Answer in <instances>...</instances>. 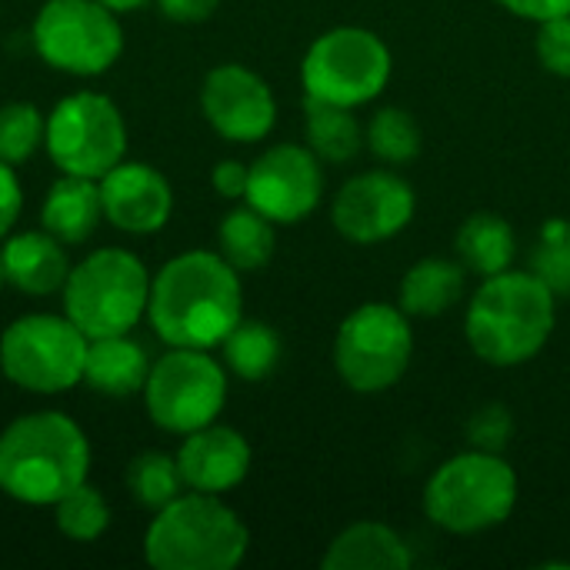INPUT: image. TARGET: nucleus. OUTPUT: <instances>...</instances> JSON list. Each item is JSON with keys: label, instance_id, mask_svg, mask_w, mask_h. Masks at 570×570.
Masks as SVG:
<instances>
[{"label": "nucleus", "instance_id": "f03ea898", "mask_svg": "<svg viewBox=\"0 0 570 570\" xmlns=\"http://www.w3.org/2000/svg\"><path fill=\"white\" fill-rule=\"evenodd\" d=\"M554 294L531 271H501L484 277L468 304L464 334L471 351L491 367L531 361L554 331Z\"/></svg>", "mask_w": 570, "mask_h": 570}, {"label": "nucleus", "instance_id": "f8f14e48", "mask_svg": "<svg viewBox=\"0 0 570 570\" xmlns=\"http://www.w3.org/2000/svg\"><path fill=\"white\" fill-rule=\"evenodd\" d=\"M43 144L50 150V160L63 174L100 180L110 167L124 160L127 130L120 110L107 97L73 94L53 107Z\"/></svg>", "mask_w": 570, "mask_h": 570}, {"label": "nucleus", "instance_id": "9d476101", "mask_svg": "<svg viewBox=\"0 0 570 570\" xmlns=\"http://www.w3.org/2000/svg\"><path fill=\"white\" fill-rule=\"evenodd\" d=\"M147 414L157 428L174 434H190L217 421L227 401L224 367L197 347H174L157 364H150Z\"/></svg>", "mask_w": 570, "mask_h": 570}, {"label": "nucleus", "instance_id": "f3484780", "mask_svg": "<svg viewBox=\"0 0 570 570\" xmlns=\"http://www.w3.org/2000/svg\"><path fill=\"white\" fill-rule=\"evenodd\" d=\"M177 468L184 484L200 494H224L237 488L250 471V444L234 428L207 424L184 434L177 451Z\"/></svg>", "mask_w": 570, "mask_h": 570}, {"label": "nucleus", "instance_id": "ea45409f", "mask_svg": "<svg viewBox=\"0 0 570 570\" xmlns=\"http://www.w3.org/2000/svg\"><path fill=\"white\" fill-rule=\"evenodd\" d=\"M568 244H570V220H568Z\"/></svg>", "mask_w": 570, "mask_h": 570}, {"label": "nucleus", "instance_id": "7c9ffc66", "mask_svg": "<svg viewBox=\"0 0 570 570\" xmlns=\"http://www.w3.org/2000/svg\"><path fill=\"white\" fill-rule=\"evenodd\" d=\"M531 274H538L554 297L570 294V244L564 220H551L544 240L531 250Z\"/></svg>", "mask_w": 570, "mask_h": 570}, {"label": "nucleus", "instance_id": "bb28decb", "mask_svg": "<svg viewBox=\"0 0 570 570\" xmlns=\"http://www.w3.org/2000/svg\"><path fill=\"white\" fill-rule=\"evenodd\" d=\"M127 488H130V494L144 508L160 511L170 501H177L180 498V488H187V484H184V474L177 468V458L147 451V454H140V458L130 461V468H127Z\"/></svg>", "mask_w": 570, "mask_h": 570}, {"label": "nucleus", "instance_id": "39448f33", "mask_svg": "<svg viewBox=\"0 0 570 570\" xmlns=\"http://www.w3.org/2000/svg\"><path fill=\"white\" fill-rule=\"evenodd\" d=\"M518 474L494 451H468L444 461L424 488V514L451 534H478L511 518Z\"/></svg>", "mask_w": 570, "mask_h": 570}, {"label": "nucleus", "instance_id": "e433bc0d", "mask_svg": "<svg viewBox=\"0 0 570 570\" xmlns=\"http://www.w3.org/2000/svg\"><path fill=\"white\" fill-rule=\"evenodd\" d=\"M217 7H220V0H160V10L170 20H180V23L207 20Z\"/></svg>", "mask_w": 570, "mask_h": 570}, {"label": "nucleus", "instance_id": "dca6fc26", "mask_svg": "<svg viewBox=\"0 0 570 570\" xmlns=\"http://www.w3.org/2000/svg\"><path fill=\"white\" fill-rule=\"evenodd\" d=\"M104 217L130 234H154L167 224L174 194L160 170L147 164H117L100 177Z\"/></svg>", "mask_w": 570, "mask_h": 570}, {"label": "nucleus", "instance_id": "2f4dec72", "mask_svg": "<svg viewBox=\"0 0 570 570\" xmlns=\"http://www.w3.org/2000/svg\"><path fill=\"white\" fill-rule=\"evenodd\" d=\"M534 50H538V60L544 70H551L558 77H570V13L541 20Z\"/></svg>", "mask_w": 570, "mask_h": 570}, {"label": "nucleus", "instance_id": "4468645a", "mask_svg": "<svg viewBox=\"0 0 570 570\" xmlns=\"http://www.w3.org/2000/svg\"><path fill=\"white\" fill-rule=\"evenodd\" d=\"M414 187L391 170H367L351 177L331 207V220L351 244H381L401 234L414 217Z\"/></svg>", "mask_w": 570, "mask_h": 570}, {"label": "nucleus", "instance_id": "c9c22d12", "mask_svg": "<svg viewBox=\"0 0 570 570\" xmlns=\"http://www.w3.org/2000/svg\"><path fill=\"white\" fill-rule=\"evenodd\" d=\"M501 7H508L511 13L518 17H528V20H551V17H564L570 13V0H498Z\"/></svg>", "mask_w": 570, "mask_h": 570}, {"label": "nucleus", "instance_id": "4be33fe9", "mask_svg": "<svg viewBox=\"0 0 570 570\" xmlns=\"http://www.w3.org/2000/svg\"><path fill=\"white\" fill-rule=\"evenodd\" d=\"M461 294H464V264L444 257H424L404 274L397 304L407 317H438L451 311L461 301Z\"/></svg>", "mask_w": 570, "mask_h": 570}, {"label": "nucleus", "instance_id": "5701e85b", "mask_svg": "<svg viewBox=\"0 0 570 570\" xmlns=\"http://www.w3.org/2000/svg\"><path fill=\"white\" fill-rule=\"evenodd\" d=\"M514 230L501 214H474L461 224L458 237H454V250L461 257V264L481 277H494L501 271L511 267L514 261Z\"/></svg>", "mask_w": 570, "mask_h": 570}, {"label": "nucleus", "instance_id": "4c0bfd02", "mask_svg": "<svg viewBox=\"0 0 570 570\" xmlns=\"http://www.w3.org/2000/svg\"><path fill=\"white\" fill-rule=\"evenodd\" d=\"M104 7H110V10H134V7H140V3H147V0H100Z\"/></svg>", "mask_w": 570, "mask_h": 570}, {"label": "nucleus", "instance_id": "f704fd0d", "mask_svg": "<svg viewBox=\"0 0 570 570\" xmlns=\"http://www.w3.org/2000/svg\"><path fill=\"white\" fill-rule=\"evenodd\" d=\"M247 174H250V167H244L240 160H220L217 167H214V190L220 194V197H227V200H237V197H244L247 194Z\"/></svg>", "mask_w": 570, "mask_h": 570}, {"label": "nucleus", "instance_id": "cd10ccee", "mask_svg": "<svg viewBox=\"0 0 570 570\" xmlns=\"http://www.w3.org/2000/svg\"><path fill=\"white\" fill-rule=\"evenodd\" d=\"M367 144L384 164H407L421 154V127L401 107H384L367 124Z\"/></svg>", "mask_w": 570, "mask_h": 570}, {"label": "nucleus", "instance_id": "58836bf2", "mask_svg": "<svg viewBox=\"0 0 570 570\" xmlns=\"http://www.w3.org/2000/svg\"><path fill=\"white\" fill-rule=\"evenodd\" d=\"M0 284H3V267H0Z\"/></svg>", "mask_w": 570, "mask_h": 570}, {"label": "nucleus", "instance_id": "393cba45", "mask_svg": "<svg viewBox=\"0 0 570 570\" xmlns=\"http://www.w3.org/2000/svg\"><path fill=\"white\" fill-rule=\"evenodd\" d=\"M217 240H220V257L234 271H261L274 257V244H277L274 220H267L250 204L240 210H230L220 220Z\"/></svg>", "mask_w": 570, "mask_h": 570}, {"label": "nucleus", "instance_id": "c756f323", "mask_svg": "<svg viewBox=\"0 0 570 570\" xmlns=\"http://www.w3.org/2000/svg\"><path fill=\"white\" fill-rule=\"evenodd\" d=\"M47 137V120L33 104H7L0 107V160L20 164L27 160Z\"/></svg>", "mask_w": 570, "mask_h": 570}, {"label": "nucleus", "instance_id": "ddd939ff", "mask_svg": "<svg viewBox=\"0 0 570 570\" xmlns=\"http://www.w3.org/2000/svg\"><path fill=\"white\" fill-rule=\"evenodd\" d=\"M324 194L317 154L301 144H277L264 150L247 174V204L274 224L304 220Z\"/></svg>", "mask_w": 570, "mask_h": 570}, {"label": "nucleus", "instance_id": "f257e3e1", "mask_svg": "<svg viewBox=\"0 0 570 570\" xmlns=\"http://www.w3.org/2000/svg\"><path fill=\"white\" fill-rule=\"evenodd\" d=\"M237 271L210 250H190L164 264L150 284L147 314L170 347L210 351L240 324Z\"/></svg>", "mask_w": 570, "mask_h": 570}, {"label": "nucleus", "instance_id": "a878e982", "mask_svg": "<svg viewBox=\"0 0 570 570\" xmlns=\"http://www.w3.org/2000/svg\"><path fill=\"white\" fill-rule=\"evenodd\" d=\"M224 361L244 381H264L281 361V337L271 324L244 321L224 337Z\"/></svg>", "mask_w": 570, "mask_h": 570}, {"label": "nucleus", "instance_id": "423d86ee", "mask_svg": "<svg viewBox=\"0 0 570 570\" xmlns=\"http://www.w3.org/2000/svg\"><path fill=\"white\" fill-rule=\"evenodd\" d=\"M150 301L147 267L120 247L90 254L63 284V311L87 341L127 334Z\"/></svg>", "mask_w": 570, "mask_h": 570}, {"label": "nucleus", "instance_id": "6e6552de", "mask_svg": "<svg viewBox=\"0 0 570 570\" xmlns=\"http://www.w3.org/2000/svg\"><path fill=\"white\" fill-rule=\"evenodd\" d=\"M411 354L414 334L407 314L377 301L347 314L334 341L337 374L357 394H381L394 387L411 367Z\"/></svg>", "mask_w": 570, "mask_h": 570}, {"label": "nucleus", "instance_id": "2eb2a0df", "mask_svg": "<svg viewBox=\"0 0 570 570\" xmlns=\"http://www.w3.org/2000/svg\"><path fill=\"white\" fill-rule=\"evenodd\" d=\"M200 107L210 127L227 140H261L277 120V104L271 87L240 63H220L207 73L200 90Z\"/></svg>", "mask_w": 570, "mask_h": 570}, {"label": "nucleus", "instance_id": "c85d7f7f", "mask_svg": "<svg viewBox=\"0 0 570 570\" xmlns=\"http://www.w3.org/2000/svg\"><path fill=\"white\" fill-rule=\"evenodd\" d=\"M107 524H110V511L104 498L87 484L73 488L57 501V528L73 541H97L107 531Z\"/></svg>", "mask_w": 570, "mask_h": 570}, {"label": "nucleus", "instance_id": "0eeeda50", "mask_svg": "<svg viewBox=\"0 0 570 570\" xmlns=\"http://www.w3.org/2000/svg\"><path fill=\"white\" fill-rule=\"evenodd\" d=\"M391 67V50L374 30L334 27L321 33L304 53L301 80L307 97L341 107H361L387 87Z\"/></svg>", "mask_w": 570, "mask_h": 570}, {"label": "nucleus", "instance_id": "20e7f679", "mask_svg": "<svg viewBox=\"0 0 570 570\" xmlns=\"http://www.w3.org/2000/svg\"><path fill=\"white\" fill-rule=\"evenodd\" d=\"M244 521L217 494H180L157 511L144 538L147 564L157 570H230L247 554Z\"/></svg>", "mask_w": 570, "mask_h": 570}, {"label": "nucleus", "instance_id": "412c9836", "mask_svg": "<svg viewBox=\"0 0 570 570\" xmlns=\"http://www.w3.org/2000/svg\"><path fill=\"white\" fill-rule=\"evenodd\" d=\"M150 374V361L137 341L127 334L114 337H94L87 341V357H83V381L110 397H127L134 391H144Z\"/></svg>", "mask_w": 570, "mask_h": 570}, {"label": "nucleus", "instance_id": "7ed1b4c3", "mask_svg": "<svg viewBox=\"0 0 570 570\" xmlns=\"http://www.w3.org/2000/svg\"><path fill=\"white\" fill-rule=\"evenodd\" d=\"M90 448L63 414H30L0 434V491L23 504H57L87 481Z\"/></svg>", "mask_w": 570, "mask_h": 570}, {"label": "nucleus", "instance_id": "b1692460", "mask_svg": "<svg viewBox=\"0 0 570 570\" xmlns=\"http://www.w3.org/2000/svg\"><path fill=\"white\" fill-rule=\"evenodd\" d=\"M304 114H307V144L321 160L347 164L351 157H357V150L364 144V130L354 117V107L307 97Z\"/></svg>", "mask_w": 570, "mask_h": 570}, {"label": "nucleus", "instance_id": "aec40b11", "mask_svg": "<svg viewBox=\"0 0 570 570\" xmlns=\"http://www.w3.org/2000/svg\"><path fill=\"white\" fill-rule=\"evenodd\" d=\"M104 214V200H100V180L94 177H77V174H63L43 197V230L53 234L63 244H80L87 240Z\"/></svg>", "mask_w": 570, "mask_h": 570}, {"label": "nucleus", "instance_id": "a211bd4d", "mask_svg": "<svg viewBox=\"0 0 570 570\" xmlns=\"http://www.w3.org/2000/svg\"><path fill=\"white\" fill-rule=\"evenodd\" d=\"M414 554L404 538L381 521H357L334 538L321 568L327 570H404Z\"/></svg>", "mask_w": 570, "mask_h": 570}, {"label": "nucleus", "instance_id": "1a4fd4ad", "mask_svg": "<svg viewBox=\"0 0 570 570\" xmlns=\"http://www.w3.org/2000/svg\"><path fill=\"white\" fill-rule=\"evenodd\" d=\"M87 337L70 317L30 314L13 321L0 337L3 374L33 394H60L83 381Z\"/></svg>", "mask_w": 570, "mask_h": 570}, {"label": "nucleus", "instance_id": "9b49d317", "mask_svg": "<svg viewBox=\"0 0 570 570\" xmlns=\"http://www.w3.org/2000/svg\"><path fill=\"white\" fill-rule=\"evenodd\" d=\"M37 53L67 73H104L124 50V33L100 0H47L33 20Z\"/></svg>", "mask_w": 570, "mask_h": 570}, {"label": "nucleus", "instance_id": "473e14b6", "mask_svg": "<svg viewBox=\"0 0 570 570\" xmlns=\"http://www.w3.org/2000/svg\"><path fill=\"white\" fill-rule=\"evenodd\" d=\"M511 428H514V417L508 414V407H504V404H488V407H481V411L471 417L468 438H471V444H474L478 451H494V454H501V448H504L508 438H511Z\"/></svg>", "mask_w": 570, "mask_h": 570}, {"label": "nucleus", "instance_id": "72a5a7b5", "mask_svg": "<svg viewBox=\"0 0 570 570\" xmlns=\"http://www.w3.org/2000/svg\"><path fill=\"white\" fill-rule=\"evenodd\" d=\"M20 204H23V190H20V180L13 174V164L0 160V237L17 224Z\"/></svg>", "mask_w": 570, "mask_h": 570}, {"label": "nucleus", "instance_id": "6ab92c4d", "mask_svg": "<svg viewBox=\"0 0 570 570\" xmlns=\"http://www.w3.org/2000/svg\"><path fill=\"white\" fill-rule=\"evenodd\" d=\"M3 281H10L23 294H53L67 284V254L60 250V240L53 234L27 230L17 234L0 250Z\"/></svg>", "mask_w": 570, "mask_h": 570}]
</instances>
